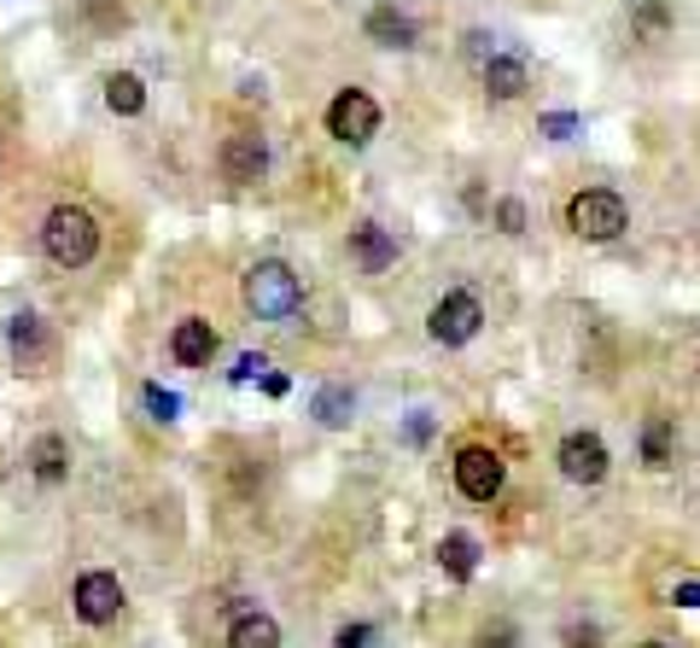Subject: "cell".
Returning a JSON list of instances; mask_svg holds the SVG:
<instances>
[{
  "mask_svg": "<svg viewBox=\"0 0 700 648\" xmlns=\"http://www.w3.org/2000/svg\"><path fill=\"white\" fill-rule=\"evenodd\" d=\"M240 298H245V310H252L257 321H293L298 316V304H304V280L293 275V263H280V257H263V263H252L245 269V287H240Z\"/></svg>",
  "mask_w": 700,
  "mask_h": 648,
  "instance_id": "cell-1",
  "label": "cell"
},
{
  "mask_svg": "<svg viewBox=\"0 0 700 648\" xmlns=\"http://www.w3.org/2000/svg\"><path fill=\"white\" fill-rule=\"evenodd\" d=\"M41 246L59 269H82V263H94L99 252V222L82 211V205H53L47 222H41Z\"/></svg>",
  "mask_w": 700,
  "mask_h": 648,
  "instance_id": "cell-2",
  "label": "cell"
},
{
  "mask_svg": "<svg viewBox=\"0 0 700 648\" xmlns=\"http://www.w3.org/2000/svg\"><path fill=\"white\" fill-rule=\"evenodd\" d=\"M566 229L579 240H590V246H607V240H619L630 229V211L613 188H584V193H572V205H566Z\"/></svg>",
  "mask_w": 700,
  "mask_h": 648,
  "instance_id": "cell-3",
  "label": "cell"
},
{
  "mask_svg": "<svg viewBox=\"0 0 700 648\" xmlns=\"http://www.w3.org/2000/svg\"><path fill=\"white\" fill-rule=\"evenodd\" d=\"M327 135L344 140V147H368L380 135V106L368 88H339L333 106H327Z\"/></svg>",
  "mask_w": 700,
  "mask_h": 648,
  "instance_id": "cell-4",
  "label": "cell"
},
{
  "mask_svg": "<svg viewBox=\"0 0 700 648\" xmlns=\"http://www.w3.org/2000/svg\"><path fill=\"white\" fill-rule=\"evenodd\" d=\"M479 328H485V304L473 293H444L426 316V333L438 346H467V339H479Z\"/></svg>",
  "mask_w": 700,
  "mask_h": 648,
  "instance_id": "cell-5",
  "label": "cell"
},
{
  "mask_svg": "<svg viewBox=\"0 0 700 648\" xmlns=\"http://www.w3.org/2000/svg\"><path fill=\"white\" fill-rule=\"evenodd\" d=\"M502 479H508V468H502V456L490 450V444H467V450H456V491L467 502H497Z\"/></svg>",
  "mask_w": 700,
  "mask_h": 648,
  "instance_id": "cell-6",
  "label": "cell"
},
{
  "mask_svg": "<svg viewBox=\"0 0 700 648\" xmlns=\"http://www.w3.org/2000/svg\"><path fill=\"white\" fill-rule=\"evenodd\" d=\"M7 346H12V362H18V374H47L53 369V333H47V321H41L35 310H18L7 321Z\"/></svg>",
  "mask_w": 700,
  "mask_h": 648,
  "instance_id": "cell-7",
  "label": "cell"
},
{
  "mask_svg": "<svg viewBox=\"0 0 700 648\" xmlns=\"http://www.w3.org/2000/svg\"><path fill=\"white\" fill-rule=\"evenodd\" d=\"M123 602H129V596H123V578L99 573V566H94V573H82L76 591H71V607H76L82 625H112L123 614Z\"/></svg>",
  "mask_w": 700,
  "mask_h": 648,
  "instance_id": "cell-8",
  "label": "cell"
},
{
  "mask_svg": "<svg viewBox=\"0 0 700 648\" xmlns=\"http://www.w3.org/2000/svg\"><path fill=\"white\" fill-rule=\"evenodd\" d=\"M554 461H561V474H566L572 485H602L613 456H607L602 433H566L561 450H554Z\"/></svg>",
  "mask_w": 700,
  "mask_h": 648,
  "instance_id": "cell-9",
  "label": "cell"
},
{
  "mask_svg": "<svg viewBox=\"0 0 700 648\" xmlns=\"http://www.w3.org/2000/svg\"><path fill=\"white\" fill-rule=\"evenodd\" d=\"M216 164L234 188H252V181L269 176V147H263V135H229L222 152H216Z\"/></svg>",
  "mask_w": 700,
  "mask_h": 648,
  "instance_id": "cell-10",
  "label": "cell"
},
{
  "mask_svg": "<svg viewBox=\"0 0 700 648\" xmlns=\"http://www.w3.org/2000/svg\"><path fill=\"white\" fill-rule=\"evenodd\" d=\"M216 328L204 316H181L176 321V333H170V357L181 362V369H211V357H216Z\"/></svg>",
  "mask_w": 700,
  "mask_h": 648,
  "instance_id": "cell-11",
  "label": "cell"
},
{
  "mask_svg": "<svg viewBox=\"0 0 700 648\" xmlns=\"http://www.w3.org/2000/svg\"><path fill=\"white\" fill-rule=\"evenodd\" d=\"M350 257L362 263V275H380L397 263V240H391L380 222H357V229H350Z\"/></svg>",
  "mask_w": 700,
  "mask_h": 648,
  "instance_id": "cell-12",
  "label": "cell"
},
{
  "mask_svg": "<svg viewBox=\"0 0 700 648\" xmlns=\"http://www.w3.org/2000/svg\"><path fill=\"white\" fill-rule=\"evenodd\" d=\"M229 648H280V625L263 607H234L229 619Z\"/></svg>",
  "mask_w": 700,
  "mask_h": 648,
  "instance_id": "cell-13",
  "label": "cell"
},
{
  "mask_svg": "<svg viewBox=\"0 0 700 648\" xmlns=\"http://www.w3.org/2000/svg\"><path fill=\"white\" fill-rule=\"evenodd\" d=\"M526 88H531L526 59H520V53H490V65H485V94H490V99H520Z\"/></svg>",
  "mask_w": 700,
  "mask_h": 648,
  "instance_id": "cell-14",
  "label": "cell"
},
{
  "mask_svg": "<svg viewBox=\"0 0 700 648\" xmlns=\"http://www.w3.org/2000/svg\"><path fill=\"white\" fill-rule=\"evenodd\" d=\"M30 468H35L41 485H65L71 479V444L59 438V433H41L30 444Z\"/></svg>",
  "mask_w": 700,
  "mask_h": 648,
  "instance_id": "cell-15",
  "label": "cell"
},
{
  "mask_svg": "<svg viewBox=\"0 0 700 648\" xmlns=\"http://www.w3.org/2000/svg\"><path fill=\"white\" fill-rule=\"evenodd\" d=\"M438 566L456 584H467L473 573H479V538H473V532H444L438 538Z\"/></svg>",
  "mask_w": 700,
  "mask_h": 648,
  "instance_id": "cell-16",
  "label": "cell"
},
{
  "mask_svg": "<svg viewBox=\"0 0 700 648\" xmlns=\"http://www.w3.org/2000/svg\"><path fill=\"white\" fill-rule=\"evenodd\" d=\"M368 35H374L380 47H415V18L397 12V7H380V12H368Z\"/></svg>",
  "mask_w": 700,
  "mask_h": 648,
  "instance_id": "cell-17",
  "label": "cell"
},
{
  "mask_svg": "<svg viewBox=\"0 0 700 648\" xmlns=\"http://www.w3.org/2000/svg\"><path fill=\"white\" fill-rule=\"evenodd\" d=\"M106 106H112L117 117H140V111H147V83H140L135 71L106 76Z\"/></svg>",
  "mask_w": 700,
  "mask_h": 648,
  "instance_id": "cell-18",
  "label": "cell"
},
{
  "mask_svg": "<svg viewBox=\"0 0 700 648\" xmlns=\"http://www.w3.org/2000/svg\"><path fill=\"white\" fill-rule=\"evenodd\" d=\"M310 415L321 421V427H344V421L357 415V392L350 386H321L316 403H310Z\"/></svg>",
  "mask_w": 700,
  "mask_h": 648,
  "instance_id": "cell-19",
  "label": "cell"
},
{
  "mask_svg": "<svg viewBox=\"0 0 700 648\" xmlns=\"http://www.w3.org/2000/svg\"><path fill=\"white\" fill-rule=\"evenodd\" d=\"M671 421L666 415H648L643 421V461H648V468H666V461H671Z\"/></svg>",
  "mask_w": 700,
  "mask_h": 648,
  "instance_id": "cell-20",
  "label": "cell"
},
{
  "mask_svg": "<svg viewBox=\"0 0 700 648\" xmlns=\"http://www.w3.org/2000/svg\"><path fill=\"white\" fill-rule=\"evenodd\" d=\"M76 18H82L88 30H99V35H117L123 24H129V12H123L117 0H82V7H76Z\"/></svg>",
  "mask_w": 700,
  "mask_h": 648,
  "instance_id": "cell-21",
  "label": "cell"
},
{
  "mask_svg": "<svg viewBox=\"0 0 700 648\" xmlns=\"http://www.w3.org/2000/svg\"><path fill=\"white\" fill-rule=\"evenodd\" d=\"M630 24L643 30V35H666L671 30V7H660V0H643V7L630 12Z\"/></svg>",
  "mask_w": 700,
  "mask_h": 648,
  "instance_id": "cell-22",
  "label": "cell"
},
{
  "mask_svg": "<svg viewBox=\"0 0 700 648\" xmlns=\"http://www.w3.org/2000/svg\"><path fill=\"white\" fill-rule=\"evenodd\" d=\"M473 648H520V631H513L508 619H490L479 637H473Z\"/></svg>",
  "mask_w": 700,
  "mask_h": 648,
  "instance_id": "cell-23",
  "label": "cell"
},
{
  "mask_svg": "<svg viewBox=\"0 0 700 648\" xmlns=\"http://www.w3.org/2000/svg\"><path fill=\"white\" fill-rule=\"evenodd\" d=\"M140 397H147V410H152V421H176V415H181V397H176V392H163V386H158V380H152V386H147V392H140Z\"/></svg>",
  "mask_w": 700,
  "mask_h": 648,
  "instance_id": "cell-24",
  "label": "cell"
},
{
  "mask_svg": "<svg viewBox=\"0 0 700 648\" xmlns=\"http://www.w3.org/2000/svg\"><path fill=\"white\" fill-rule=\"evenodd\" d=\"M497 229L502 234H526V205L520 199H497Z\"/></svg>",
  "mask_w": 700,
  "mask_h": 648,
  "instance_id": "cell-25",
  "label": "cell"
},
{
  "mask_svg": "<svg viewBox=\"0 0 700 648\" xmlns=\"http://www.w3.org/2000/svg\"><path fill=\"white\" fill-rule=\"evenodd\" d=\"M368 642H374V625H368V619L339 625V637H333V648H368Z\"/></svg>",
  "mask_w": 700,
  "mask_h": 648,
  "instance_id": "cell-26",
  "label": "cell"
},
{
  "mask_svg": "<svg viewBox=\"0 0 700 648\" xmlns=\"http://www.w3.org/2000/svg\"><path fill=\"white\" fill-rule=\"evenodd\" d=\"M538 129H543L549 140H572V135H579V117H572V111H549Z\"/></svg>",
  "mask_w": 700,
  "mask_h": 648,
  "instance_id": "cell-27",
  "label": "cell"
},
{
  "mask_svg": "<svg viewBox=\"0 0 700 648\" xmlns=\"http://www.w3.org/2000/svg\"><path fill=\"white\" fill-rule=\"evenodd\" d=\"M263 369H269V357H257V351H245V357L234 362V386H245V380H257Z\"/></svg>",
  "mask_w": 700,
  "mask_h": 648,
  "instance_id": "cell-28",
  "label": "cell"
},
{
  "mask_svg": "<svg viewBox=\"0 0 700 648\" xmlns=\"http://www.w3.org/2000/svg\"><path fill=\"white\" fill-rule=\"evenodd\" d=\"M467 59H485L490 65V35L485 30H467Z\"/></svg>",
  "mask_w": 700,
  "mask_h": 648,
  "instance_id": "cell-29",
  "label": "cell"
},
{
  "mask_svg": "<svg viewBox=\"0 0 700 648\" xmlns=\"http://www.w3.org/2000/svg\"><path fill=\"white\" fill-rule=\"evenodd\" d=\"M432 438V421H426V410H415L409 415V444H426Z\"/></svg>",
  "mask_w": 700,
  "mask_h": 648,
  "instance_id": "cell-30",
  "label": "cell"
},
{
  "mask_svg": "<svg viewBox=\"0 0 700 648\" xmlns=\"http://www.w3.org/2000/svg\"><path fill=\"white\" fill-rule=\"evenodd\" d=\"M677 607H700V584H694V578L677 584Z\"/></svg>",
  "mask_w": 700,
  "mask_h": 648,
  "instance_id": "cell-31",
  "label": "cell"
},
{
  "mask_svg": "<svg viewBox=\"0 0 700 648\" xmlns=\"http://www.w3.org/2000/svg\"><path fill=\"white\" fill-rule=\"evenodd\" d=\"M263 392H269V397H286V374H263Z\"/></svg>",
  "mask_w": 700,
  "mask_h": 648,
  "instance_id": "cell-32",
  "label": "cell"
},
{
  "mask_svg": "<svg viewBox=\"0 0 700 648\" xmlns=\"http://www.w3.org/2000/svg\"><path fill=\"white\" fill-rule=\"evenodd\" d=\"M566 642H572V648H595V642H602V637H595V631H572Z\"/></svg>",
  "mask_w": 700,
  "mask_h": 648,
  "instance_id": "cell-33",
  "label": "cell"
},
{
  "mask_svg": "<svg viewBox=\"0 0 700 648\" xmlns=\"http://www.w3.org/2000/svg\"><path fill=\"white\" fill-rule=\"evenodd\" d=\"M643 648H671V642H643Z\"/></svg>",
  "mask_w": 700,
  "mask_h": 648,
  "instance_id": "cell-34",
  "label": "cell"
}]
</instances>
